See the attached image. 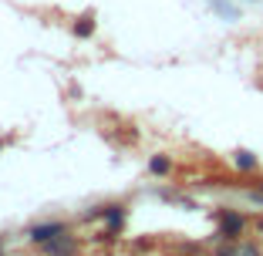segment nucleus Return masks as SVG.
Segmentation results:
<instances>
[{"mask_svg": "<svg viewBox=\"0 0 263 256\" xmlns=\"http://www.w3.org/2000/svg\"><path fill=\"white\" fill-rule=\"evenodd\" d=\"M74 34H78V37H91V34H95V17H91V14L78 17V24H74Z\"/></svg>", "mask_w": 263, "mask_h": 256, "instance_id": "obj_8", "label": "nucleus"}, {"mask_svg": "<svg viewBox=\"0 0 263 256\" xmlns=\"http://www.w3.org/2000/svg\"><path fill=\"white\" fill-rule=\"evenodd\" d=\"M41 249H44L47 256H74L78 253V236H71V229H68V233L54 236L51 243H44Z\"/></svg>", "mask_w": 263, "mask_h": 256, "instance_id": "obj_4", "label": "nucleus"}, {"mask_svg": "<svg viewBox=\"0 0 263 256\" xmlns=\"http://www.w3.org/2000/svg\"><path fill=\"white\" fill-rule=\"evenodd\" d=\"M169 169H172L169 155H152V159H148V172H152V175H165Z\"/></svg>", "mask_w": 263, "mask_h": 256, "instance_id": "obj_7", "label": "nucleus"}, {"mask_svg": "<svg viewBox=\"0 0 263 256\" xmlns=\"http://www.w3.org/2000/svg\"><path fill=\"white\" fill-rule=\"evenodd\" d=\"M243 233H247V216L236 209H219L216 212V236L223 243H236L243 240Z\"/></svg>", "mask_w": 263, "mask_h": 256, "instance_id": "obj_1", "label": "nucleus"}, {"mask_svg": "<svg viewBox=\"0 0 263 256\" xmlns=\"http://www.w3.org/2000/svg\"><path fill=\"white\" fill-rule=\"evenodd\" d=\"M101 223H105V236L115 240L125 226V206H101Z\"/></svg>", "mask_w": 263, "mask_h": 256, "instance_id": "obj_3", "label": "nucleus"}, {"mask_svg": "<svg viewBox=\"0 0 263 256\" xmlns=\"http://www.w3.org/2000/svg\"><path fill=\"white\" fill-rule=\"evenodd\" d=\"M68 229H71V226H68V223H61V219H54V223H37V226H31L27 240H31L34 246H44V243H51L54 236L68 233Z\"/></svg>", "mask_w": 263, "mask_h": 256, "instance_id": "obj_2", "label": "nucleus"}, {"mask_svg": "<svg viewBox=\"0 0 263 256\" xmlns=\"http://www.w3.org/2000/svg\"><path fill=\"white\" fill-rule=\"evenodd\" d=\"M0 256H4V253H0Z\"/></svg>", "mask_w": 263, "mask_h": 256, "instance_id": "obj_11", "label": "nucleus"}, {"mask_svg": "<svg viewBox=\"0 0 263 256\" xmlns=\"http://www.w3.org/2000/svg\"><path fill=\"white\" fill-rule=\"evenodd\" d=\"M216 256H260V246H256V243H250V240H236V243L219 246Z\"/></svg>", "mask_w": 263, "mask_h": 256, "instance_id": "obj_5", "label": "nucleus"}, {"mask_svg": "<svg viewBox=\"0 0 263 256\" xmlns=\"http://www.w3.org/2000/svg\"><path fill=\"white\" fill-rule=\"evenodd\" d=\"M233 165H236L240 172H256V169H260V162H256V155H253V152H236Z\"/></svg>", "mask_w": 263, "mask_h": 256, "instance_id": "obj_6", "label": "nucleus"}, {"mask_svg": "<svg viewBox=\"0 0 263 256\" xmlns=\"http://www.w3.org/2000/svg\"><path fill=\"white\" fill-rule=\"evenodd\" d=\"M213 10H219V14H223L226 21H233V17H236V10H233L230 4H226V0H213Z\"/></svg>", "mask_w": 263, "mask_h": 256, "instance_id": "obj_9", "label": "nucleus"}, {"mask_svg": "<svg viewBox=\"0 0 263 256\" xmlns=\"http://www.w3.org/2000/svg\"><path fill=\"white\" fill-rule=\"evenodd\" d=\"M256 229H260V233H263V219H260V223H256Z\"/></svg>", "mask_w": 263, "mask_h": 256, "instance_id": "obj_10", "label": "nucleus"}]
</instances>
